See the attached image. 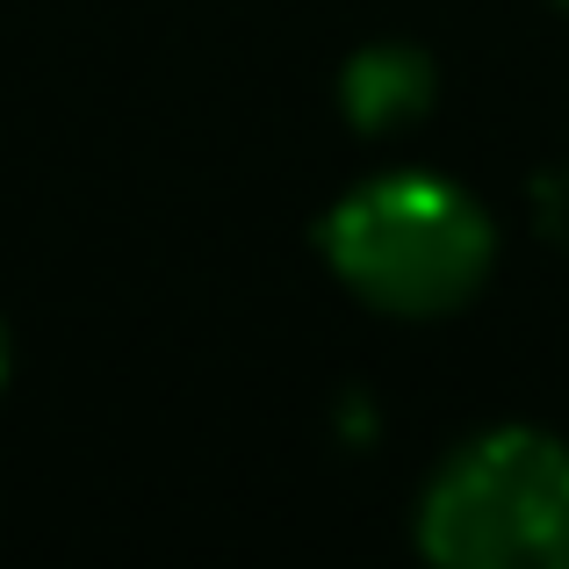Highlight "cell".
Returning <instances> with one entry per match:
<instances>
[{"mask_svg":"<svg viewBox=\"0 0 569 569\" xmlns=\"http://www.w3.org/2000/svg\"><path fill=\"white\" fill-rule=\"evenodd\" d=\"M347 101H353V123H368V130L403 123V116H418V101H426V66H418L411 51H368L361 66L347 72Z\"/></svg>","mask_w":569,"mask_h":569,"instance_id":"obj_3","label":"cell"},{"mask_svg":"<svg viewBox=\"0 0 569 569\" xmlns=\"http://www.w3.org/2000/svg\"><path fill=\"white\" fill-rule=\"evenodd\" d=\"M418 548L447 569H569V447L541 426L455 447L418 505Z\"/></svg>","mask_w":569,"mask_h":569,"instance_id":"obj_2","label":"cell"},{"mask_svg":"<svg viewBox=\"0 0 569 569\" xmlns=\"http://www.w3.org/2000/svg\"><path fill=\"white\" fill-rule=\"evenodd\" d=\"M0 382H8V325H0Z\"/></svg>","mask_w":569,"mask_h":569,"instance_id":"obj_4","label":"cell"},{"mask_svg":"<svg viewBox=\"0 0 569 569\" xmlns=\"http://www.w3.org/2000/svg\"><path fill=\"white\" fill-rule=\"evenodd\" d=\"M325 260L361 303L440 318L490 274V217L432 173H382L325 217Z\"/></svg>","mask_w":569,"mask_h":569,"instance_id":"obj_1","label":"cell"}]
</instances>
